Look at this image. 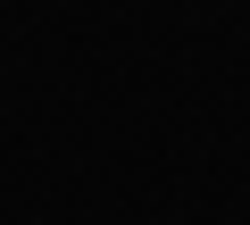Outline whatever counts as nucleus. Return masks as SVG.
I'll use <instances>...</instances> for the list:
<instances>
[]
</instances>
